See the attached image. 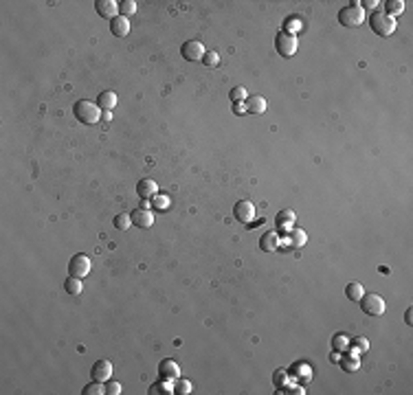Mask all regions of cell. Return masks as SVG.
Here are the masks:
<instances>
[{
  "mask_svg": "<svg viewBox=\"0 0 413 395\" xmlns=\"http://www.w3.org/2000/svg\"><path fill=\"white\" fill-rule=\"evenodd\" d=\"M73 112L79 123H86V125H95V123H99V119H101V108L97 106V103L88 101V99H82V101L75 103Z\"/></svg>",
  "mask_w": 413,
  "mask_h": 395,
  "instance_id": "obj_1",
  "label": "cell"
},
{
  "mask_svg": "<svg viewBox=\"0 0 413 395\" xmlns=\"http://www.w3.org/2000/svg\"><path fill=\"white\" fill-rule=\"evenodd\" d=\"M369 24H372V31L380 37H389L396 31V27H398V22L391 16H387L385 11H374L369 16Z\"/></svg>",
  "mask_w": 413,
  "mask_h": 395,
  "instance_id": "obj_2",
  "label": "cell"
},
{
  "mask_svg": "<svg viewBox=\"0 0 413 395\" xmlns=\"http://www.w3.org/2000/svg\"><path fill=\"white\" fill-rule=\"evenodd\" d=\"M339 22L343 27H361L365 22V11L358 2H352V5L343 7L339 11Z\"/></svg>",
  "mask_w": 413,
  "mask_h": 395,
  "instance_id": "obj_3",
  "label": "cell"
},
{
  "mask_svg": "<svg viewBox=\"0 0 413 395\" xmlns=\"http://www.w3.org/2000/svg\"><path fill=\"white\" fill-rule=\"evenodd\" d=\"M358 303H361L363 312L369 314V316H382V314H385V310H387L385 299H382L380 294H374V292L363 294V299L358 301Z\"/></svg>",
  "mask_w": 413,
  "mask_h": 395,
  "instance_id": "obj_4",
  "label": "cell"
},
{
  "mask_svg": "<svg viewBox=\"0 0 413 395\" xmlns=\"http://www.w3.org/2000/svg\"><path fill=\"white\" fill-rule=\"evenodd\" d=\"M275 49H277V53H279L281 57H293L294 53H297V49H299V40H297V35H294V33L290 35V33H286V31L277 33Z\"/></svg>",
  "mask_w": 413,
  "mask_h": 395,
  "instance_id": "obj_5",
  "label": "cell"
},
{
  "mask_svg": "<svg viewBox=\"0 0 413 395\" xmlns=\"http://www.w3.org/2000/svg\"><path fill=\"white\" fill-rule=\"evenodd\" d=\"M92 270V263H90V257L84 253H77L70 257L69 262V275L70 277H77V279H84L86 275H90Z\"/></svg>",
  "mask_w": 413,
  "mask_h": 395,
  "instance_id": "obj_6",
  "label": "cell"
},
{
  "mask_svg": "<svg viewBox=\"0 0 413 395\" xmlns=\"http://www.w3.org/2000/svg\"><path fill=\"white\" fill-rule=\"evenodd\" d=\"M233 215H235V220L242 222V224H251V222L255 220V204H253L251 200H240L233 207Z\"/></svg>",
  "mask_w": 413,
  "mask_h": 395,
  "instance_id": "obj_7",
  "label": "cell"
},
{
  "mask_svg": "<svg viewBox=\"0 0 413 395\" xmlns=\"http://www.w3.org/2000/svg\"><path fill=\"white\" fill-rule=\"evenodd\" d=\"M180 53H183V57L187 62H202V57H205V44L198 40H189L183 44V49H180Z\"/></svg>",
  "mask_w": 413,
  "mask_h": 395,
  "instance_id": "obj_8",
  "label": "cell"
},
{
  "mask_svg": "<svg viewBox=\"0 0 413 395\" xmlns=\"http://www.w3.org/2000/svg\"><path fill=\"white\" fill-rule=\"evenodd\" d=\"M90 376H92V380H97V382H108L112 376V362L106 358L97 360L90 369Z\"/></svg>",
  "mask_w": 413,
  "mask_h": 395,
  "instance_id": "obj_9",
  "label": "cell"
},
{
  "mask_svg": "<svg viewBox=\"0 0 413 395\" xmlns=\"http://www.w3.org/2000/svg\"><path fill=\"white\" fill-rule=\"evenodd\" d=\"M158 376H161V380H172V382H174L176 378H180L178 362H176V360H172V358L161 360V364H158Z\"/></svg>",
  "mask_w": 413,
  "mask_h": 395,
  "instance_id": "obj_10",
  "label": "cell"
},
{
  "mask_svg": "<svg viewBox=\"0 0 413 395\" xmlns=\"http://www.w3.org/2000/svg\"><path fill=\"white\" fill-rule=\"evenodd\" d=\"M95 9H97V14H99L101 18L112 20V18L119 16V2H115V0H97Z\"/></svg>",
  "mask_w": 413,
  "mask_h": 395,
  "instance_id": "obj_11",
  "label": "cell"
},
{
  "mask_svg": "<svg viewBox=\"0 0 413 395\" xmlns=\"http://www.w3.org/2000/svg\"><path fill=\"white\" fill-rule=\"evenodd\" d=\"M279 246H281V237L277 235V230H268V233H264L259 237V248L264 253H275Z\"/></svg>",
  "mask_w": 413,
  "mask_h": 395,
  "instance_id": "obj_12",
  "label": "cell"
},
{
  "mask_svg": "<svg viewBox=\"0 0 413 395\" xmlns=\"http://www.w3.org/2000/svg\"><path fill=\"white\" fill-rule=\"evenodd\" d=\"M130 215H132V224H137L138 229H150L154 224V213L150 209H137Z\"/></svg>",
  "mask_w": 413,
  "mask_h": 395,
  "instance_id": "obj_13",
  "label": "cell"
},
{
  "mask_svg": "<svg viewBox=\"0 0 413 395\" xmlns=\"http://www.w3.org/2000/svg\"><path fill=\"white\" fill-rule=\"evenodd\" d=\"M137 193H138V198H143V200H152V198L158 193V187H156L154 180L143 178L137 182Z\"/></svg>",
  "mask_w": 413,
  "mask_h": 395,
  "instance_id": "obj_14",
  "label": "cell"
},
{
  "mask_svg": "<svg viewBox=\"0 0 413 395\" xmlns=\"http://www.w3.org/2000/svg\"><path fill=\"white\" fill-rule=\"evenodd\" d=\"M306 242H308V233L303 229H297V226H293L288 230V237L284 239V244H288L293 248H301V246H306Z\"/></svg>",
  "mask_w": 413,
  "mask_h": 395,
  "instance_id": "obj_15",
  "label": "cell"
},
{
  "mask_svg": "<svg viewBox=\"0 0 413 395\" xmlns=\"http://www.w3.org/2000/svg\"><path fill=\"white\" fill-rule=\"evenodd\" d=\"M110 31L115 37H125L130 33V20L125 16H117L110 20Z\"/></svg>",
  "mask_w": 413,
  "mask_h": 395,
  "instance_id": "obj_16",
  "label": "cell"
},
{
  "mask_svg": "<svg viewBox=\"0 0 413 395\" xmlns=\"http://www.w3.org/2000/svg\"><path fill=\"white\" fill-rule=\"evenodd\" d=\"M246 112H251V115H262V112H266V99H264L262 95H251L246 99Z\"/></svg>",
  "mask_w": 413,
  "mask_h": 395,
  "instance_id": "obj_17",
  "label": "cell"
},
{
  "mask_svg": "<svg viewBox=\"0 0 413 395\" xmlns=\"http://www.w3.org/2000/svg\"><path fill=\"white\" fill-rule=\"evenodd\" d=\"M119 103V99H117V92L112 90H103L99 92V99H97V106L101 108V110H112V108Z\"/></svg>",
  "mask_w": 413,
  "mask_h": 395,
  "instance_id": "obj_18",
  "label": "cell"
},
{
  "mask_svg": "<svg viewBox=\"0 0 413 395\" xmlns=\"http://www.w3.org/2000/svg\"><path fill=\"white\" fill-rule=\"evenodd\" d=\"M345 294H347V299H349V301L358 303V301L363 299L365 290H363V285L358 283V281H352V283H347V288H345Z\"/></svg>",
  "mask_w": 413,
  "mask_h": 395,
  "instance_id": "obj_19",
  "label": "cell"
},
{
  "mask_svg": "<svg viewBox=\"0 0 413 395\" xmlns=\"http://www.w3.org/2000/svg\"><path fill=\"white\" fill-rule=\"evenodd\" d=\"M402 11H404L402 0H387V2H385V14L391 16L394 20L398 18V16H402Z\"/></svg>",
  "mask_w": 413,
  "mask_h": 395,
  "instance_id": "obj_20",
  "label": "cell"
},
{
  "mask_svg": "<svg viewBox=\"0 0 413 395\" xmlns=\"http://www.w3.org/2000/svg\"><path fill=\"white\" fill-rule=\"evenodd\" d=\"M297 220V213L293 211V209H284V211H279V215H277V224L281 226V229H290V224Z\"/></svg>",
  "mask_w": 413,
  "mask_h": 395,
  "instance_id": "obj_21",
  "label": "cell"
},
{
  "mask_svg": "<svg viewBox=\"0 0 413 395\" xmlns=\"http://www.w3.org/2000/svg\"><path fill=\"white\" fill-rule=\"evenodd\" d=\"M150 393H152V395H154V393H158V395H170V393H174V384H172V380H161V382H156V384H152Z\"/></svg>",
  "mask_w": 413,
  "mask_h": 395,
  "instance_id": "obj_22",
  "label": "cell"
},
{
  "mask_svg": "<svg viewBox=\"0 0 413 395\" xmlns=\"http://www.w3.org/2000/svg\"><path fill=\"white\" fill-rule=\"evenodd\" d=\"M339 364H341V369H345L347 373H354V371H358V369H361V358H354V356H345V358L339 360Z\"/></svg>",
  "mask_w": 413,
  "mask_h": 395,
  "instance_id": "obj_23",
  "label": "cell"
},
{
  "mask_svg": "<svg viewBox=\"0 0 413 395\" xmlns=\"http://www.w3.org/2000/svg\"><path fill=\"white\" fill-rule=\"evenodd\" d=\"M349 336L347 334H336L334 338H332V349L334 351H347L349 349Z\"/></svg>",
  "mask_w": 413,
  "mask_h": 395,
  "instance_id": "obj_24",
  "label": "cell"
},
{
  "mask_svg": "<svg viewBox=\"0 0 413 395\" xmlns=\"http://www.w3.org/2000/svg\"><path fill=\"white\" fill-rule=\"evenodd\" d=\"M112 224H115V229H119V230H128L130 226H132V215H130V213H119V215H115Z\"/></svg>",
  "mask_w": 413,
  "mask_h": 395,
  "instance_id": "obj_25",
  "label": "cell"
},
{
  "mask_svg": "<svg viewBox=\"0 0 413 395\" xmlns=\"http://www.w3.org/2000/svg\"><path fill=\"white\" fill-rule=\"evenodd\" d=\"M64 288L69 294H82L84 283H82V279H77V277H69V279L64 281Z\"/></svg>",
  "mask_w": 413,
  "mask_h": 395,
  "instance_id": "obj_26",
  "label": "cell"
},
{
  "mask_svg": "<svg viewBox=\"0 0 413 395\" xmlns=\"http://www.w3.org/2000/svg\"><path fill=\"white\" fill-rule=\"evenodd\" d=\"M82 393H84V395H101V393H106V382H97V380H92L90 384L84 386Z\"/></svg>",
  "mask_w": 413,
  "mask_h": 395,
  "instance_id": "obj_27",
  "label": "cell"
},
{
  "mask_svg": "<svg viewBox=\"0 0 413 395\" xmlns=\"http://www.w3.org/2000/svg\"><path fill=\"white\" fill-rule=\"evenodd\" d=\"M191 382L189 380H185V378H176L174 380V393H178V395H189L191 393Z\"/></svg>",
  "mask_w": 413,
  "mask_h": 395,
  "instance_id": "obj_28",
  "label": "cell"
},
{
  "mask_svg": "<svg viewBox=\"0 0 413 395\" xmlns=\"http://www.w3.org/2000/svg\"><path fill=\"white\" fill-rule=\"evenodd\" d=\"M170 196H165V193H156V196L152 198V207L158 209V211H165L167 207H170Z\"/></svg>",
  "mask_w": 413,
  "mask_h": 395,
  "instance_id": "obj_29",
  "label": "cell"
},
{
  "mask_svg": "<svg viewBox=\"0 0 413 395\" xmlns=\"http://www.w3.org/2000/svg\"><path fill=\"white\" fill-rule=\"evenodd\" d=\"M137 14V2L134 0H123V2H119V16H132Z\"/></svg>",
  "mask_w": 413,
  "mask_h": 395,
  "instance_id": "obj_30",
  "label": "cell"
},
{
  "mask_svg": "<svg viewBox=\"0 0 413 395\" xmlns=\"http://www.w3.org/2000/svg\"><path fill=\"white\" fill-rule=\"evenodd\" d=\"M349 345H354V349H356L361 356H363L365 351L369 349V340L365 338V336H358V338H354V343H349Z\"/></svg>",
  "mask_w": 413,
  "mask_h": 395,
  "instance_id": "obj_31",
  "label": "cell"
},
{
  "mask_svg": "<svg viewBox=\"0 0 413 395\" xmlns=\"http://www.w3.org/2000/svg\"><path fill=\"white\" fill-rule=\"evenodd\" d=\"M231 95V99H233V103L235 101H244V99H248V92H246V88L244 86H235L233 90L229 92Z\"/></svg>",
  "mask_w": 413,
  "mask_h": 395,
  "instance_id": "obj_32",
  "label": "cell"
},
{
  "mask_svg": "<svg viewBox=\"0 0 413 395\" xmlns=\"http://www.w3.org/2000/svg\"><path fill=\"white\" fill-rule=\"evenodd\" d=\"M202 62H205L206 66H218L220 64V55H218L216 51H206L205 57H202Z\"/></svg>",
  "mask_w": 413,
  "mask_h": 395,
  "instance_id": "obj_33",
  "label": "cell"
},
{
  "mask_svg": "<svg viewBox=\"0 0 413 395\" xmlns=\"http://www.w3.org/2000/svg\"><path fill=\"white\" fill-rule=\"evenodd\" d=\"M301 27H303V24H301V20H299V18H294V16H293V18H288V20H286V33H290V35H293V31H299V29H301Z\"/></svg>",
  "mask_w": 413,
  "mask_h": 395,
  "instance_id": "obj_34",
  "label": "cell"
},
{
  "mask_svg": "<svg viewBox=\"0 0 413 395\" xmlns=\"http://www.w3.org/2000/svg\"><path fill=\"white\" fill-rule=\"evenodd\" d=\"M106 393H108V395H119V393H121V384H119V382L108 380V382H106Z\"/></svg>",
  "mask_w": 413,
  "mask_h": 395,
  "instance_id": "obj_35",
  "label": "cell"
},
{
  "mask_svg": "<svg viewBox=\"0 0 413 395\" xmlns=\"http://www.w3.org/2000/svg\"><path fill=\"white\" fill-rule=\"evenodd\" d=\"M273 382H275V384H286V371H284V369L275 371V376H273Z\"/></svg>",
  "mask_w": 413,
  "mask_h": 395,
  "instance_id": "obj_36",
  "label": "cell"
},
{
  "mask_svg": "<svg viewBox=\"0 0 413 395\" xmlns=\"http://www.w3.org/2000/svg\"><path fill=\"white\" fill-rule=\"evenodd\" d=\"M233 112H235V115H248V112H246V103H244V101H235L233 103Z\"/></svg>",
  "mask_w": 413,
  "mask_h": 395,
  "instance_id": "obj_37",
  "label": "cell"
},
{
  "mask_svg": "<svg viewBox=\"0 0 413 395\" xmlns=\"http://www.w3.org/2000/svg\"><path fill=\"white\" fill-rule=\"evenodd\" d=\"M378 5H380L378 0H365V2H363V5H361V7H363V11H367V9H376Z\"/></svg>",
  "mask_w": 413,
  "mask_h": 395,
  "instance_id": "obj_38",
  "label": "cell"
},
{
  "mask_svg": "<svg viewBox=\"0 0 413 395\" xmlns=\"http://www.w3.org/2000/svg\"><path fill=\"white\" fill-rule=\"evenodd\" d=\"M404 323H407V325H413V312H411V308L404 312Z\"/></svg>",
  "mask_w": 413,
  "mask_h": 395,
  "instance_id": "obj_39",
  "label": "cell"
},
{
  "mask_svg": "<svg viewBox=\"0 0 413 395\" xmlns=\"http://www.w3.org/2000/svg\"><path fill=\"white\" fill-rule=\"evenodd\" d=\"M101 116H103V121H110V119H112L110 110H103V115H101Z\"/></svg>",
  "mask_w": 413,
  "mask_h": 395,
  "instance_id": "obj_40",
  "label": "cell"
}]
</instances>
